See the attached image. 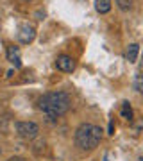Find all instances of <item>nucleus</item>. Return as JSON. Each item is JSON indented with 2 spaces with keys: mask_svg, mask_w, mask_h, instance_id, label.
I'll return each mask as SVG.
<instances>
[{
  "mask_svg": "<svg viewBox=\"0 0 143 161\" xmlns=\"http://www.w3.org/2000/svg\"><path fill=\"white\" fill-rule=\"evenodd\" d=\"M134 88H136L140 93H143V72H140V74L134 77Z\"/></svg>",
  "mask_w": 143,
  "mask_h": 161,
  "instance_id": "10",
  "label": "nucleus"
},
{
  "mask_svg": "<svg viewBox=\"0 0 143 161\" xmlns=\"http://www.w3.org/2000/svg\"><path fill=\"white\" fill-rule=\"evenodd\" d=\"M70 97L68 93L64 92H52V93H45L43 97L40 98V109L45 113L47 116L50 118H56V116L64 115L66 111L70 109Z\"/></svg>",
  "mask_w": 143,
  "mask_h": 161,
  "instance_id": "1",
  "label": "nucleus"
},
{
  "mask_svg": "<svg viewBox=\"0 0 143 161\" xmlns=\"http://www.w3.org/2000/svg\"><path fill=\"white\" fill-rule=\"evenodd\" d=\"M138 52H140V45H138V43H131L125 50V59L129 63H134L136 58H138Z\"/></svg>",
  "mask_w": 143,
  "mask_h": 161,
  "instance_id": "7",
  "label": "nucleus"
},
{
  "mask_svg": "<svg viewBox=\"0 0 143 161\" xmlns=\"http://www.w3.org/2000/svg\"><path fill=\"white\" fill-rule=\"evenodd\" d=\"M16 38H18L20 43L29 45V43H30V41H34V38H36V27L32 25V23H22V25L18 27Z\"/></svg>",
  "mask_w": 143,
  "mask_h": 161,
  "instance_id": "4",
  "label": "nucleus"
},
{
  "mask_svg": "<svg viewBox=\"0 0 143 161\" xmlns=\"http://www.w3.org/2000/svg\"><path fill=\"white\" fill-rule=\"evenodd\" d=\"M141 72H143V68H141Z\"/></svg>",
  "mask_w": 143,
  "mask_h": 161,
  "instance_id": "14",
  "label": "nucleus"
},
{
  "mask_svg": "<svg viewBox=\"0 0 143 161\" xmlns=\"http://www.w3.org/2000/svg\"><path fill=\"white\" fill-rule=\"evenodd\" d=\"M7 59H9L16 68L22 66V59H20V50H18V47H14V45L7 47Z\"/></svg>",
  "mask_w": 143,
  "mask_h": 161,
  "instance_id": "6",
  "label": "nucleus"
},
{
  "mask_svg": "<svg viewBox=\"0 0 143 161\" xmlns=\"http://www.w3.org/2000/svg\"><path fill=\"white\" fill-rule=\"evenodd\" d=\"M7 161H27L25 158H22V156H13V158H9Z\"/></svg>",
  "mask_w": 143,
  "mask_h": 161,
  "instance_id": "12",
  "label": "nucleus"
},
{
  "mask_svg": "<svg viewBox=\"0 0 143 161\" xmlns=\"http://www.w3.org/2000/svg\"><path fill=\"white\" fill-rule=\"evenodd\" d=\"M141 161H143V159H141Z\"/></svg>",
  "mask_w": 143,
  "mask_h": 161,
  "instance_id": "15",
  "label": "nucleus"
},
{
  "mask_svg": "<svg viewBox=\"0 0 143 161\" xmlns=\"http://www.w3.org/2000/svg\"><path fill=\"white\" fill-rule=\"evenodd\" d=\"M102 142V129L95 124H80L75 131V143L80 150H93Z\"/></svg>",
  "mask_w": 143,
  "mask_h": 161,
  "instance_id": "2",
  "label": "nucleus"
},
{
  "mask_svg": "<svg viewBox=\"0 0 143 161\" xmlns=\"http://www.w3.org/2000/svg\"><path fill=\"white\" fill-rule=\"evenodd\" d=\"M0 74H2V68H0Z\"/></svg>",
  "mask_w": 143,
  "mask_h": 161,
  "instance_id": "13",
  "label": "nucleus"
},
{
  "mask_svg": "<svg viewBox=\"0 0 143 161\" xmlns=\"http://www.w3.org/2000/svg\"><path fill=\"white\" fill-rule=\"evenodd\" d=\"M116 4H118L122 11H129L132 7V0H116Z\"/></svg>",
  "mask_w": 143,
  "mask_h": 161,
  "instance_id": "11",
  "label": "nucleus"
},
{
  "mask_svg": "<svg viewBox=\"0 0 143 161\" xmlns=\"http://www.w3.org/2000/svg\"><path fill=\"white\" fill-rule=\"evenodd\" d=\"M16 132L23 140H34L40 132V127L34 122H18L16 124Z\"/></svg>",
  "mask_w": 143,
  "mask_h": 161,
  "instance_id": "3",
  "label": "nucleus"
},
{
  "mask_svg": "<svg viewBox=\"0 0 143 161\" xmlns=\"http://www.w3.org/2000/svg\"><path fill=\"white\" fill-rule=\"evenodd\" d=\"M120 115H122V118H125V120H132V109H131V106H129V102H124Z\"/></svg>",
  "mask_w": 143,
  "mask_h": 161,
  "instance_id": "9",
  "label": "nucleus"
},
{
  "mask_svg": "<svg viewBox=\"0 0 143 161\" xmlns=\"http://www.w3.org/2000/svg\"><path fill=\"white\" fill-rule=\"evenodd\" d=\"M56 66L57 70H61V72H74L75 70V59L70 58V56H59L56 59Z\"/></svg>",
  "mask_w": 143,
  "mask_h": 161,
  "instance_id": "5",
  "label": "nucleus"
},
{
  "mask_svg": "<svg viewBox=\"0 0 143 161\" xmlns=\"http://www.w3.org/2000/svg\"><path fill=\"white\" fill-rule=\"evenodd\" d=\"M95 9L98 13H109L111 9V0H95Z\"/></svg>",
  "mask_w": 143,
  "mask_h": 161,
  "instance_id": "8",
  "label": "nucleus"
}]
</instances>
